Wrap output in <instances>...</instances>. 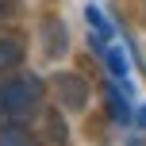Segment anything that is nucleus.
I'll return each instance as SVG.
<instances>
[{
  "mask_svg": "<svg viewBox=\"0 0 146 146\" xmlns=\"http://www.w3.org/2000/svg\"><path fill=\"white\" fill-rule=\"evenodd\" d=\"M42 131H46V142L50 146H66L69 142V127L62 119V111H46L42 115Z\"/></svg>",
  "mask_w": 146,
  "mask_h": 146,
  "instance_id": "obj_8",
  "label": "nucleus"
},
{
  "mask_svg": "<svg viewBox=\"0 0 146 146\" xmlns=\"http://www.w3.org/2000/svg\"><path fill=\"white\" fill-rule=\"evenodd\" d=\"M50 92L58 96L62 111H85L88 100H92V85H88L81 73H73V69L54 73V77H50Z\"/></svg>",
  "mask_w": 146,
  "mask_h": 146,
  "instance_id": "obj_2",
  "label": "nucleus"
},
{
  "mask_svg": "<svg viewBox=\"0 0 146 146\" xmlns=\"http://www.w3.org/2000/svg\"><path fill=\"white\" fill-rule=\"evenodd\" d=\"M100 54H104L108 73H111L115 81H123V85H127V58H123V50H119L115 42H108V46H100Z\"/></svg>",
  "mask_w": 146,
  "mask_h": 146,
  "instance_id": "obj_9",
  "label": "nucleus"
},
{
  "mask_svg": "<svg viewBox=\"0 0 146 146\" xmlns=\"http://www.w3.org/2000/svg\"><path fill=\"white\" fill-rule=\"evenodd\" d=\"M85 19H88V31H92L96 46H108V42H115V27H111L108 19H104V12H100L96 4H88V8H85Z\"/></svg>",
  "mask_w": 146,
  "mask_h": 146,
  "instance_id": "obj_6",
  "label": "nucleus"
},
{
  "mask_svg": "<svg viewBox=\"0 0 146 146\" xmlns=\"http://www.w3.org/2000/svg\"><path fill=\"white\" fill-rule=\"evenodd\" d=\"M127 92H131V85H123V81H115V85H104V96H108V115H111V123H131L135 119V111H131V104H127Z\"/></svg>",
  "mask_w": 146,
  "mask_h": 146,
  "instance_id": "obj_3",
  "label": "nucleus"
},
{
  "mask_svg": "<svg viewBox=\"0 0 146 146\" xmlns=\"http://www.w3.org/2000/svg\"><path fill=\"white\" fill-rule=\"evenodd\" d=\"M8 15H12V0H0V23H4Z\"/></svg>",
  "mask_w": 146,
  "mask_h": 146,
  "instance_id": "obj_10",
  "label": "nucleus"
},
{
  "mask_svg": "<svg viewBox=\"0 0 146 146\" xmlns=\"http://www.w3.org/2000/svg\"><path fill=\"white\" fill-rule=\"evenodd\" d=\"M66 46H69L66 23H62L58 15H46V19H42V50L50 54V58H62V54H66Z\"/></svg>",
  "mask_w": 146,
  "mask_h": 146,
  "instance_id": "obj_5",
  "label": "nucleus"
},
{
  "mask_svg": "<svg viewBox=\"0 0 146 146\" xmlns=\"http://www.w3.org/2000/svg\"><path fill=\"white\" fill-rule=\"evenodd\" d=\"M0 146H38V135L27 123H4L0 127Z\"/></svg>",
  "mask_w": 146,
  "mask_h": 146,
  "instance_id": "obj_7",
  "label": "nucleus"
},
{
  "mask_svg": "<svg viewBox=\"0 0 146 146\" xmlns=\"http://www.w3.org/2000/svg\"><path fill=\"white\" fill-rule=\"evenodd\" d=\"M135 123H139L142 131H146V108H139V111H135Z\"/></svg>",
  "mask_w": 146,
  "mask_h": 146,
  "instance_id": "obj_11",
  "label": "nucleus"
},
{
  "mask_svg": "<svg viewBox=\"0 0 146 146\" xmlns=\"http://www.w3.org/2000/svg\"><path fill=\"white\" fill-rule=\"evenodd\" d=\"M46 100V81L35 73H8L0 81V127L4 123H27L42 111Z\"/></svg>",
  "mask_w": 146,
  "mask_h": 146,
  "instance_id": "obj_1",
  "label": "nucleus"
},
{
  "mask_svg": "<svg viewBox=\"0 0 146 146\" xmlns=\"http://www.w3.org/2000/svg\"><path fill=\"white\" fill-rule=\"evenodd\" d=\"M127 146H146V142H142V139H131V142H127Z\"/></svg>",
  "mask_w": 146,
  "mask_h": 146,
  "instance_id": "obj_12",
  "label": "nucleus"
},
{
  "mask_svg": "<svg viewBox=\"0 0 146 146\" xmlns=\"http://www.w3.org/2000/svg\"><path fill=\"white\" fill-rule=\"evenodd\" d=\"M23 58H27V46H23L19 35H0V81L8 77V73H15L23 66Z\"/></svg>",
  "mask_w": 146,
  "mask_h": 146,
  "instance_id": "obj_4",
  "label": "nucleus"
}]
</instances>
